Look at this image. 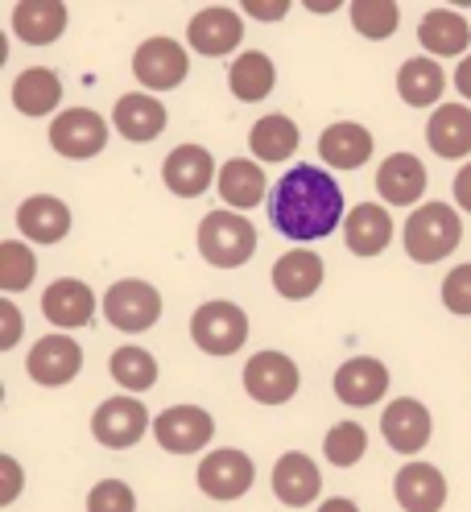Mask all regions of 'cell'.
I'll list each match as a JSON object with an SVG mask.
<instances>
[{
    "instance_id": "cell-1",
    "label": "cell",
    "mask_w": 471,
    "mask_h": 512,
    "mask_svg": "<svg viewBox=\"0 0 471 512\" xmlns=\"http://www.w3.org/2000/svg\"><path fill=\"white\" fill-rule=\"evenodd\" d=\"M269 219H273V228L294 244L323 240L348 219V211H343V190L323 166L298 162L294 170H286L273 182Z\"/></svg>"
},
{
    "instance_id": "cell-2",
    "label": "cell",
    "mask_w": 471,
    "mask_h": 512,
    "mask_svg": "<svg viewBox=\"0 0 471 512\" xmlns=\"http://www.w3.org/2000/svg\"><path fill=\"white\" fill-rule=\"evenodd\" d=\"M463 240V219L451 203H422L410 219H405V232H401V244H405V256L418 265H438L459 248Z\"/></svg>"
},
{
    "instance_id": "cell-3",
    "label": "cell",
    "mask_w": 471,
    "mask_h": 512,
    "mask_svg": "<svg viewBox=\"0 0 471 512\" xmlns=\"http://www.w3.org/2000/svg\"><path fill=\"white\" fill-rule=\"evenodd\" d=\"M199 252L215 269H240L253 261V252H257V228L244 215L211 211L199 223Z\"/></svg>"
},
{
    "instance_id": "cell-4",
    "label": "cell",
    "mask_w": 471,
    "mask_h": 512,
    "mask_svg": "<svg viewBox=\"0 0 471 512\" xmlns=\"http://www.w3.org/2000/svg\"><path fill=\"white\" fill-rule=\"evenodd\" d=\"M191 339L207 356H236V351L248 343V314L236 302H203L191 314Z\"/></svg>"
},
{
    "instance_id": "cell-5",
    "label": "cell",
    "mask_w": 471,
    "mask_h": 512,
    "mask_svg": "<svg viewBox=\"0 0 471 512\" xmlns=\"http://www.w3.org/2000/svg\"><path fill=\"white\" fill-rule=\"evenodd\" d=\"M100 306H104L108 323L124 335H141L162 318V294H157L149 281H137V277H124V281L108 285Z\"/></svg>"
},
{
    "instance_id": "cell-6",
    "label": "cell",
    "mask_w": 471,
    "mask_h": 512,
    "mask_svg": "<svg viewBox=\"0 0 471 512\" xmlns=\"http://www.w3.org/2000/svg\"><path fill=\"white\" fill-rule=\"evenodd\" d=\"M240 380H244V393L257 405H286L302 389V372L286 351H257V356L244 364Z\"/></svg>"
},
{
    "instance_id": "cell-7",
    "label": "cell",
    "mask_w": 471,
    "mask_h": 512,
    "mask_svg": "<svg viewBox=\"0 0 471 512\" xmlns=\"http://www.w3.org/2000/svg\"><path fill=\"white\" fill-rule=\"evenodd\" d=\"M149 430H153L149 409L129 393L100 401V409L91 413V434H96L100 446H112V451H129Z\"/></svg>"
},
{
    "instance_id": "cell-8",
    "label": "cell",
    "mask_w": 471,
    "mask_h": 512,
    "mask_svg": "<svg viewBox=\"0 0 471 512\" xmlns=\"http://www.w3.org/2000/svg\"><path fill=\"white\" fill-rule=\"evenodd\" d=\"M50 145H54V153L71 157V162H87V157L104 153L108 120L91 108H67L50 120Z\"/></svg>"
},
{
    "instance_id": "cell-9",
    "label": "cell",
    "mask_w": 471,
    "mask_h": 512,
    "mask_svg": "<svg viewBox=\"0 0 471 512\" xmlns=\"http://www.w3.org/2000/svg\"><path fill=\"white\" fill-rule=\"evenodd\" d=\"M153 438L170 455H195L215 438V418L203 405H170L153 418Z\"/></svg>"
},
{
    "instance_id": "cell-10",
    "label": "cell",
    "mask_w": 471,
    "mask_h": 512,
    "mask_svg": "<svg viewBox=\"0 0 471 512\" xmlns=\"http://www.w3.org/2000/svg\"><path fill=\"white\" fill-rule=\"evenodd\" d=\"M186 71H191V54H186V46H178L174 38H145L133 54V75L149 91L182 87Z\"/></svg>"
},
{
    "instance_id": "cell-11",
    "label": "cell",
    "mask_w": 471,
    "mask_h": 512,
    "mask_svg": "<svg viewBox=\"0 0 471 512\" xmlns=\"http://www.w3.org/2000/svg\"><path fill=\"white\" fill-rule=\"evenodd\" d=\"M83 368V347L71 339V335H42L34 347H29V360H25V372L34 384L42 389H62V384H71Z\"/></svg>"
},
{
    "instance_id": "cell-12",
    "label": "cell",
    "mask_w": 471,
    "mask_h": 512,
    "mask_svg": "<svg viewBox=\"0 0 471 512\" xmlns=\"http://www.w3.org/2000/svg\"><path fill=\"white\" fill-rule=\"evenodd\" d=\"M244 42V17L228 5H211L199 9L186 25V46L207 54V58H224Z\"/></svg>"
},
{
    "instance_id": "cell-13",
    "label": "cell",
    "mask_w": 471,
    "mask_h": 512,
    "mask_svg": "<svg viewBox=\"0 0 471 512\" xmlns=\"http://www.w3.org/2000/svg\"><path fill=\"white\" fill-rule=\"evenodd\" d=\"M381 434L397 455H418L434 434V418L418 397H397L381 413Z\"/></svg>"
},
{
    "instance_id": "cell-14",
    "label": "cell",
    "mask_w": 471,
    "mask_h": 512,
    "mask_svg": "<svg viewBox=\"0 0 471 512\" xmlns=\"http://www.w3.org/2000/svg\"><path fill=\"white\" fill-rule=\"evenodd\" d=\"M199 492L211 500H240L257 479V467L244 451H211L199 463Z\"/></svg>"
},
{
    "instance_id": "cell-15",
    "label": "cell",
    "mask_w": 471,
    "mask_h": 512,
    "mask_svg": "<svg viewBox=\"0 0 471 512\" xmlns=\"http://www.w3.org/2000/svg\"><path fill=\"white\" fill-rule=\"evenodd\" d=\"M42 314L62 335L79 331V327L91 323V314H96V290L79 277H58V281L46 285V294H42Z\"/></svg>"
},
{
    "instance_id": "cell-16",
    "label": "cell",
    "mask_w": 471,
    "mask_h": 512,
    "mask_svg": "<svg viewBox=\"0 0 471 512\" xmlns=\"http://www.w3.org/2000/svg\"><path fill=\"white\" fill-rule=\"evenodd\" d=\"M389 393V368L372 356H352L343 360L335 372V397L352 409H368L376 401H385Z\"/></svg>"
},
{
    "instance_id": "cell-17",
    "label": "cell",
    "mask_w": 471,
    "mask_h": 512,
    "mask_svg": "<svg viewBox=\"0 0 471 512\" xmlns=\"http://www.w3.org/2000/svg\"><path fill=\"white\" fill-rule=\"evenodd\" d=\"M162 182H166L170 195H178V199H199L211 182H219L211 149H203V145H178L166 157V166H162Z\"/></svg>"
},
{
    "instance_id": "cell-18",
    "label": "cell",
    "mask_w": 471,
    "mask_h": 512,
    "mask_svg": "<svg viewBox=\"0 0 471 512\" xmlns=\"http://www.w3.org/2000/svg\"><path fill=\"white\" fill-rule=\"evenodd\" d=\"M112 124H116V133L124 141H133V145H145L153 137H162V128L170 124V112L162 108V100L149 91H129V95H120L116 108H112Z\"/></svg>"
},
{
    "instance_id": "cell-19",
    "label": "cell",
    "mask_w": 471,
    "mask_h": 512,
    "mask_svg": "<svg viewBox=\"0 0 471 512\" xmlns=\"http://www.w3.org/2000/svg\"><path fill=\"white\" fill-rule=\"evenodd\" d=\"M319 492H323V475L310 455L286 451L273 463V496L286 508H306V504L319 500Z\"/></svg>"
},
{
    "instance_id": "cell-20",
    "label": "cell",
    "mask_w": 471,
    "mask_h": 512,
    "mask_svg": "<svg viewBox=\"0 0 471 512\" xmlns=\"http://www.w3.org/2000/svg\"><path fill=\"white\" fill-rule=\"evenodd\" d=\"M393 496L405 512H443L447 504V475L430 463H405L393 479Z\"/></svg>"
},
{
    "instance_id": "cell-21",
    "label": "cell",
    "mask_w": 471,
    "mask_h": 512,
    "mask_svg": "<svg viewBox=\"0 0 471 512\" xmlns=\"http://www.w3.org/2000/svg\"><path fill=\"white\" fill-rule=\"evenodd\" d=\"M323 281H327V265H323V256L310 252V248H294V252H286L273 265V290L286 298V302L314 298Z\"/></svg>"
},
{
    "instance_id": "cell-22",
    "label": "cell",
    "mask_w": 471,
    "mask_h": 512,
    "mask_svg": "<svg viewBox=\"0 0 471 512\" xmlns=\"http://www.w3.org/2000/svg\"><path fill=\"white\" fill-rule=\"evenodd\" d=\"M17 232L34 244H58L71 232V207L54 195H34L17 207Z\"/></svg>"
},
{
    "instance_id": "cell-23",
    "label": "cell",
    "mask_w": 471,
    "mask_h": 512,
    "mask_svg": "<svg viewBox=\"0 0 471 512\" xmlns=\"http://www.w3.org/2000/svg\"><path fill=\"white\" fill-rule=\"evenodd\" d=\"M376 190L389 207H410L426 195V166L414 153H393L376 170Z\"/></svg>"
},
{
    "instance_id": "cell-24",
    "label": "cell",
    "mask_w": 471,
    "mask_h": 512,
    "mask_svg": "<svg viewBox=\"0 0 471 512\" xmlns=\"http://www.w3.org/2000/svg\"><path fill=\"white\" fill-rule=\"evenodd\" d=\"M67 5L58 0H21L13 9V34L25 42V46H50L67 34Z\"/></svg>"
},
{
    "instance_id": "cell-25",
    "label": "cell",
    "mask_w": 471,
    "mask_h": 512,
    "mask_svg": "<svg viewBox=\"0 0 471 512\" xmlns=\"http://www.w3.org/2000/svg\"><path fill=\"white\" fill-rule=\"evenodd\" d=\"M343 240L356 256H381L393 240V215L381 203H360L343 219Z\"/></svg>"
},
{
    "instance_id": "cell-26",
    "label": "cell",
    "mask_w": 471,
    "mask_h": 512,
    "mask_svg": "<svg viewBox=\"0 0 471 512\" xmlns=\"http://www.w3.org/2000/svg\"><path fill=\"white\" fill-rule=\"evenodd\" d=\"M426 141L438 157L459 162L471 153V108L467 104H438L430 124H426Z\"/></svg>"
},
{
    "instance_id": "cell-27",
    "label": "cell",
    "mask_w": 471,
    "mask_h": 512,
    "mask_svg": "<svg viewBox=\"0 0 471 512\" xmlns=\"http://www.w3.org/2000/svg\"><path fill=\"white\" fill-rule=\"evenodd\" d=\"M319 153L331 170H360L368 157H372V133L364 124H352V120H339L331 128H323L319 137Z\"/></svg>"
},
{
    "instance_id": "cell-28",
    "label": "cell",
    "mask_w": 471,
    "mask_h": 512,
    "mask_svg": "<svg viewBox=\"0 0 471 512\" xmlns=\"http://www.w3.org/2000/svg\"><path fill=\"white\" fill-rule=\"evenodd\" d=\"M443 91H447V75L443 67L430 58V54H418V58H405L401 62V71H397V95L410 108H430L443 100Z\"/></svg>"
},
{
    "instance_id": "cell-29",
    "label": "cell",
    "mask_w": 471,
    "mask_h": 512,
    "mask_svg": "<svg viewBox=\"0 0 471 512\" xmlns=\"http://www.w3.org/2000/svg\"><path fill=\"white\" fill-rule=\"evenodd\" d=\"M418 42L434 58H455V54H463L471 46V25L455 9H430L422 17V25H418Z\"/></svg>"
},
{
    "instance_id": "cell-30",
    "label": "cell",
    "mask_w": 471,
    "mask_h": 512,
    "mask_svg": "<svg viewBox=\"0 0 471 512\" xmlns=\"http://www.w3.org/2000/svg\"><path fill=\"white\" fill-rule=\"evenodd\" d=\"M62 104V83L50 67H25L17 79H13V108L21 116H50L58 112Z\"/></svg>"
},
{
    "instance_id": "cell-31",
    "label": "cell",
    "mask_w": 471,
    "mask_h": 512,
    "mask_svg": "<svg viewBox=\"0 0 471 512\" xmlns=\"http://www.w3.org/2000/svg\"><path fill=\"white\" fill-rule=\"evenodd\" d=\"M228 87L240 104H261L265 95L277 87V67H273V58L265 50H244L236 62H232V71H228Z\"/></svg>"
},
{
    "instance_id": "cell-32",
    "label": "cell",
    "mask_w": 471,
    "mask_h": 512,
    "mask_svg": "<svg viewBox=\"0 0 471 512\" xmlns=\"http://www.w3.org/2000/svg\"><path fill=\"white\" fill-rule=\"evenodd\" d=\"M219 199L236 211H248L265 199V170L257 162H248V157H232V162L219 166Z\"/></svg>"
},
{
    "instance_id": "cell-33",
    "label": "cell",
    "mask_w": 471,
    "mask_h": 512,
    "mask_svg": "<svg viewBox=\"0 0 471 512\" xmlns=\"http://www.w3.org/2000/svg\"><path fill=\"white\" fill-rule=\"evenodd\" d=\"M298 141H302L298 124L290 116H281V112L261 116L253 124V133H248V149H253L261 162H286V157L298 149Z\"/></svg>"
},
{
    "instance_id": "cell-34",
    "label": "cell",
    "mask_w": 471,
    "mask_h": 512,
    "mask_svg": "<svg viewBox=\"0 0 471 512\" xmlns=\"http://www.w3.org/2000/svg\"><path fill=\"white\" fill-rule=\"evenodd\" d=\"M108 372H112V380L120 384L124 393H149L157 384V360L149 356L145 347H133V343L112 351Z\"/></svg>"
},
{
    "instance_id": "cell-35",
    "label": "cell",
    "mask_w": 471,
    "mask_h": 512,
    "mask_svg": "<svg viewBox=\"0 0 471 512\" xmlns=\"http://www.w3.org/2000/svg\"><path fill=\"white\" fill-rule=\"evenodd\" d=\"M352 25L356 34L368 38V42H385L397 34L401 25V9L393 5V0H352Z\"/></svg>"
},
{
    "instance_id": "cell-36",
    "label": "cell",
    "mask_w": 471,
    "mask_h": 512,
    "mask_svg": "<svg viewBox=\"0 0 471 512\" xmlns=\"http://www.w3.org/2000/svg\"><path fill=\"white\" fill-rule=\"evenodd\" d=\"M368 451V430L360 422H335L323 438V455L331 467H356Z\"/></svg>"
},
{
    "instance_id": "cell-37",
    "label": "cell",
    "mask_w": 471,
    "mask_h": 512,
    "mask_svg": "<svg viewBox=\"0 0 471 512\" xmlns=\"http://www.w3.org/2000/svg\"><path fill=\"white\" fill-rule=\"evenodd\" d=\"M38 273V256L34 248H25V240H5L0 244V290L21 294Z\"/></svg>"
},
{
    "instance_id": "cell-38",
    "label": "cell",
    "mask_w": 471,
    "mask_h": 512,
    "mask_svg": "<svg viewBox=\"0 0 471 512\" xmlns=\"http://www.w3.org/2000/svg\"><path fill=\"white\" fill-rule=\"evenodd\" d=\"M87 512H137V496L124 479H100L87 492Z\"/></svg>"
},
{
    "instance_id": "cell-39",
    "label": "cell",
    "mask_w": 471,
    "mask_h": 512,
    "mask_svg": "<svg viewBox=\"0 0 471 512\" xmlns=\"http://www.w3.org/2000/svg\"><path fill=\"white\" fill-rule=\"evenodd\" d=\"M443 306L459 318H471V265H455L443 277Z\"/></svg>"
},
{
    "instance_id": "cell-40",
    "label": "cell",
    "mask_w": 471,
    "mask_h": 512,
    "mask_svg": "<svg viewBox=\"0 0 471 512\" xmlns=\"http://www.w3.org/2000/svg\"><path fill=\"white\" fill-rule=\"evenodd\" d=\"M0 323H5V335H0V351H9L21 339V310L13 302H0Z\"/></svg>"
},
{
    "instance_id": "cell-41",
    "label": "cell",
    "mask_w": 471,
    "mask_h": 512,
    "mask_svg": "<svg viewBox=\"0 0 471 512\" xmlns=\"http://www.w3.org/2000/svg\"><path fill=\"white\" fill-rule=\"evenodd\" d=\"M240 9H244V13H253V17H261V21H281V17L290 13L286 0H269V5H265V0H244Z\"/></svg>"
},
{
    "instance_id": "cell-42",
    "label": "cell",
    "mask_w": 471,
    "mask_h": 512,
    "mask_svg": "<svg viewBox=\"0 0 471 512\" xmlns=\"http://www.w3.org/2000/svg\"><path fill=\"white\" fill-rule=\"evenodd\" d=\"M0 467H5V492H0V504H13L17 492H21V463L13 455L0 459Z\"/></svg>"
},
{
    "instance_id": "cell-43",
    "label": "cell",
    "mask_w": 471,
    "mask_h": 512,
    "mask_svg": "<svg viewBox=\"0 0 471 512\" xmlns=\"http://www.w3.org/2000/svg\"><path fill=\"white\" fill-rule=\"evenodd\" d=\"M451 186H455V203H459V207L471 215V162H467V166L455 174V182H451Z\"/></svg>"
},
{
    "instance_id": "cell-44",
    "label": "cell",
    "mask_w": 471,
    "mask_h": 512,
    "mask_svg": "<svg viewBox=\"0 0 471 512\" xmlns=\"http://www.w3.org/2000/svg\"><path fill=\"white\" fill-rule=\"evenodd\" d=\"M455 87H459L463 100H471V54L459 62V71H455Z\"/></svg>"
},
{
    "instance_id": "cell-45",
    "label": "cell",
    "mask_w": 471,
    "mask_h": 512,
    "mask_svg": "<svg viewBox=\"0 0 471 512\" xmlns=\"http://www.w3.org/2000/svg\"><path fill=\"white\" fill-rule=\"evenodd\" d=\"M319 512H360V508H356V500H348V496H331V500L319 504Z\"/></svg>"
}]
</instances>
